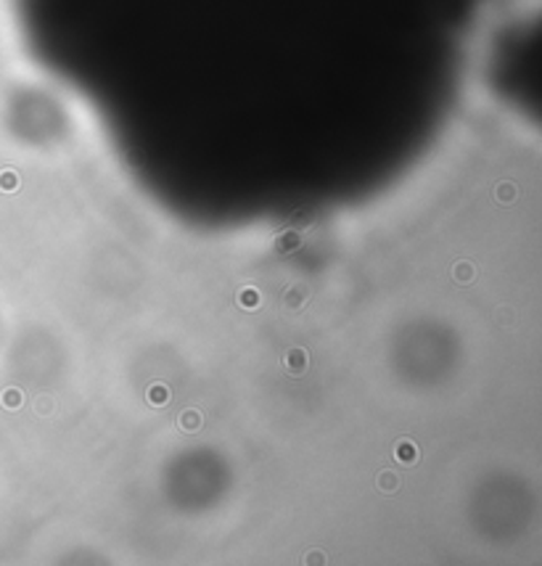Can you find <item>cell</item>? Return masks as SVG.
<instances>
[{"label": "cell", "mask_w": 542, "mask_h": 566, "mask_svg": "<svg viewBox=\"0 0 542 566\" xmlns=\"http://www.w3.org/2000/svg\"><path fill=\"white\" fill-rule=\"evenodd\" d=\"M397 455L403 458V461H413V458H416V453H413V444L410 442H399Z\"/></svg>", "instance_id": "6da1fadb"}, {"label": "cell", "mask_w": 542, "mask_h": 566, "mask_svg": "<svg viewBox=\"0 0 542 566\" xmlns=\"http://www.w3.org/2000/svg\"><path fill=\"white\" fill-rule=\"evenodd\" d=\"M152 397H154V400H167V389H161V392L157 389V392H154Z\"/></svg>", "instance_id": "7a4b0ae2"}]
</instances>
